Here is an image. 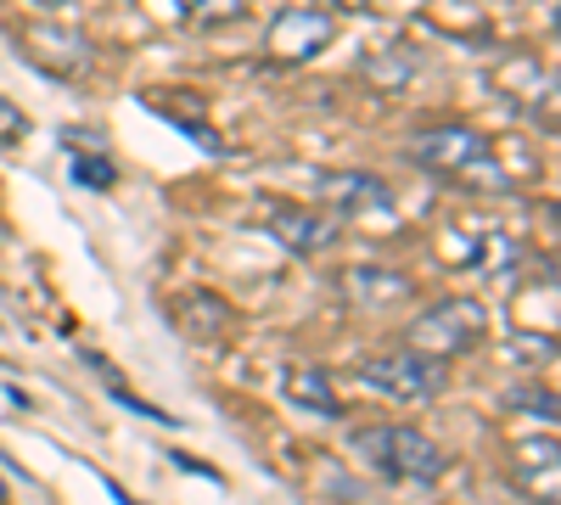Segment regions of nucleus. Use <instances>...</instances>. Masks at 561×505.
Instances as JSON below:
<instances>
[{
    "mask_svg": "<svg viewBox=\"0 0 561 505\" xmlns=\"http://www.w3.org/2000/svg\"><path fill=\"white\" fill-rule=\"evenodd\" d=\"M404 158L427 174L444 180H478V186H505V174L494 169V141L472 124H427L404 141Z\"/></svg>",
    "mask_w": 561,
    "mask_h": 505,
    "instance_id": "obj_1",
    "label": "nucleus"
},
{
    "mask_svg": "<svg viewBox=\"0 0 561 505\" xmlns=\"http://www.w3.org/2000/svg\"><path fill=\"white\" fill-rule=\"evenodd\" d=\"M354 449L382 478H399V483H438L444 467H449V455L421 427H359L354 433Z\"/></svg>",
    "mask_w": 561,
    "mask_h": 505,
    "instance_id": "obj_2",
    "label": "nucleus"
},
{
    "mask_svg": "<svg viewBox=\"0 0 561 505\" xmlns=\"http://www.w3.org/2000/svg\"><path fill=\"white\" fill-rule=\"evenodd\" d=\"M359 382L399 399V404H433L449 388V359L415 354V348H388V354L359 359Z\"/></svg>",
    "mask_w": 561,
    "mask_h": 505,
    "instance_id": "obj_3",
    "label": "nucleus"
},
{
    "mask_svg": "<svg viewBox=\"0 0 561 505\" xmlns=\"http://www.w3.org/2000/svg\"><path fill=\"white\" fill-rule=\"evenodd\" d=\"M483 332H489V309L478 298H444L404 326V348L433 354V359H455L466 348H478Z\"/></svg>",
    "mask_w": 561,
    "mask_h": 505,
    "instance_id": "obj_4",
    "label": "nucleus"
},
{
    "mask_svg": "<svg viewBox=\"0 0 561 505\" xmlns=\"http://www.w3.org/2000/svg\"><path fill=\"white\" fill-rule=\"evenodd\" d=\"M332 39H337L332 12L287 7V12H275V18H270V28H264V57H270L275 68H304V62H314Z\"/></svg>",
    "mask_w": 561,
    "mask_h": 505,
    "instance_id": "obj_5",
    "label": "nucleus"
},
{
    "mask_svg": "<svg viewBox=\"0 0 561 505\" xmlns=\"http://www.w3.org/2000/svg\"><path fill=\"white\" fill-rule=\"evenodd\" d=\"M18 51H23L34 68L57 73V79H79V73L90 68V39H84L79 28H68V23H45V18L18 28Z\"/></svg>",
    "mask_w": 561,
    "mask_h": 505,
    "instance_id": "obj_6",
    "label": "nucleus"
},
{
    "mask_svg": "<svg viewBox=\"0 0 561 505\" xmlns=\"http://www.w3.org/2000/svg\"><path fill=\"white\" fill-rule=\"evenodd\" d=\"M494 90L517 107L523 118L556 129V73L539 62V57H505L500 73H494Z\"/></svg>",
    "mask_w": 561,
    "mask_h": 505,
    "instance_id": "obj_7",
    "label": "nucleus"
},
{
    "mask_svg": "<svg viewBox=\"0 0 561 505\" xmlns=\"http://www.w3.org/2000/svg\"><path fill=\"white\" fill-rule=\"evenodd\" d=\"M264 225H270V237L287 248V253H298V259L332 248L343 237V219L337 214H325V208H293V203H270Z\"/></svg>",
    "mask_w": 561,
    "mask_h": 505,
    "instance_id": "obj_8",
    "label": "nucleus"
},
{
    "mask_svg": "<svg viewBox=\"0 0 561 505\" xmlns=\"http://www.w3.org/2000/svg\"><path fill=\"white\" fill-rule=\"evenodd\" d=\"M314 197H320L325 214H337V219H348L359 208H388L393 203L388 180L359 174V169H325V174H314Z\"/></svg>",
    "mask_w": 561,
    "mask_h": 505,
    "instance_id": "obj_9",
    "label": "nucleus"
},
{
    "mask_svg": "<svg viewBox=\"0 0 561 505\" xmlns=\"http://www.w3.org/2000/svg\"><path fill=\"white\" fill-rule=\"evenodd\" d=\"M337 287H343L348 303H359V309H388V303H404V298H410V282H404V275H393V269H370V264L343 269V275H337Z\"/></svg>",
    "mask_w": 561,
    "mask_h": 505,
    "instance_id": "obj_10",
    "label": "nucleus"
},
{
    "mask_svg": "<svg viewBox=\"0 0 561 505\" xmlns=\"http://www.w3.org/2000/svg\"><path fill=\"white\" fill-rule=\"evenodd\" d=\"M280 393H287L293 404H304V410H314V416H343V404H337V393H332V377L320 371V365H287L280 371Z\"/></svg>",
    "mask_w": 561,
    "mask_h": 505,
    "instance_id": "obj_11",
    "label": "nucleus"
},
{
    "mask_svg": "<svg viewBox=\"0 0 561 505\" xmlns=\"http://www.w3.org/2000/svg\"><path fill=\"white\" fill-rule=\"evenodd\" d=\"M174 320H180V332H192L197 343H214V337L230 326V309H225L219 298H208V292H192V298L174 309Z\"/></svg>",
    "mask_w": 561,
    "mask_h": 505,
    "instance_id": "obj_12",
    "label": "nucleus"
},
{
    "mask_svg": "<svg viewBox=\"0 0 561 505\" xmlns=\"http://www.w3.org/2000/svg\"><path fill=\"white\" fill-rule=\"evenodd\" d=\"M365 79L377 84V90H404V84L415 79V51H404V45H393V51L370 57V62H365Z\"/></svg>",
    "mask_w": 561,
    "mask_h": 505,
    "instance_id": "obj_13",
    "label": "nucleus"
},
{
    "mask_svg": "<svg viewBox=\"0 0 561 505\" xmlns=\"http://www.w3.org/2000/svg\"><path fill=\"white\" fill-rule=\"evenodd\" d=\"M174 7L192 23H237V18H248V0H174Z\"/></svg>",
    "mask_w": 561,
    "mask_h": 505,
    "instance_id": "obj_14",
    "label": "nucleus"
},
{
    "mask_svg": "<svg viewBox=\"0 0 561 505\" xmlns=\"http://www.w3.org/2000/svg\"><path fill=\"white\" fill-rule=\"evenodd\" d=\"M23 135H28V118H23V107L0 96V147H18Z\"/></svg>",
    "mask_w": 561,
    "mask_h": 505,
    "instance_id": "obj_15",
    "label": "nucleus"
},
{
    "mask_svg": "<svg viewBox=\"0 0 561 505\" xmlns=\"http://www.w3.org/2000/svg\"><path fill=\"white\" fill-rule=\"evenodd\" d=\"M505 404L511 410H534V416H545V422H556V393H505Z\"/></svg>",
    "mask_w": 561,
    "mask_h": 505,
    "instance_id": "obj_16",
    "label": "nucleus"
},
{
    "mask_svg": "<svg viewBox=\"0 0 561 505\" xmlns=\"http://www.w3.org/2000/svg\"><path fill=\"white\" fill-rule=\"evenodd\" d=\"M34 12H62V7H73V0H28Z\"/></svg>",
    "mask_w": 561,
    "mask_h": 505,
    "instance_id": "obj_17",
    "label": "nucleus"
},
{
    "mask_svg": "<svg viewBox=\"0 0 561 505\" xmlns=\"http://www.w3.org/2000/svg\"><path fill=\"white\" fill-rule=\"evenodd\" d=\"M332 7H348V12H359V7H370V0H332Z\"/></svg>",
    "mask_w": 561,
    "mask_h": 505,
    "instance_id": "obj_18",
    "label": "nucleus"
},
{
    "mask_svg": "<svg viewBox=\"0 0 561 505\" xmlns=\"http://www.w3.org/2000/svg\"><path fill=\"white\" fill-rule=\"evenodd\" d=\"M0 505H7V478H0Z\"/></svg>",
    "mask_w": 561,
    "mask_h": 505,
    "instance_id": "obj_19",
    "label": "nucleus"
}]
</instances>
